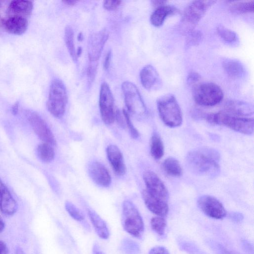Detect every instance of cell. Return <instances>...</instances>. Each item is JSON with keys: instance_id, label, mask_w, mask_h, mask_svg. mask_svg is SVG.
Instances as JSON below:
<instances>
[{"instance_id": "e0dca14e", "label": "cell", "mask_w": 254, "mask_h": 254, "mask_svg": "<svg viewBox=\"0 0 254 254\" xmlns=\"http://www.w3.org/2000/svg\"><path fill=\"white\" fill-rule=\"evenodd\" d=\"M107 156L115 173L120 176L124 175L127 168L122 152L115 145H109L106 149Z\"/></svg>"}, {"instance_id": "3957f363", "label": "cell", "mask_w": 254, "mask_h": 254, "mask_svg": "<svg viewBox=\"0 0 254 254\" xmlns=\"http://www.w3.org/2000/svg\"><path fill=\"white\" fill-rule=\"evenodd\" d=\"M157 106L159 116L162 122L170 127H176L181 125L183 116L181 108L172 94H168L157 99Z\"/></svg>"}, {"instance_id": "60d3db41", "label": "cell", "mask_w": 254, "mask_h": 254, "mask_svg": "<svg viewBox=\"0 0 254 254\" xmlns=\"http://www.w3.org/2000/svg\"><path fill=\"white\" fill-rule=\"evenodd\" d=\"M7 248L6 244L2 241H0V254H7Z\"/></svg>"}, {"instance_id": "6da1fadb", "label": "cell", "mask_w": 254, "mask_h": 254, "mask_svg": "<svg viewBox=\"0 0 254 254\" xmlns=\"http://www.w3.org/2000/svg\"><path fill=\"white\" fill-rule=\"evenodd\" d=\"M220 157L216 149L201 147L189 152L186 161L190 170L194 174L214 177L220 172Z\"/></svg>"}, {"instance_id": "277c9868", "label": "cell", "mask_w": 254, "mask_h": 254, "mask_svg": "<svg viewBox=\"0 0 254 254\" xmlns=\"http://www.w3.org/2000/svg\"><path fill=\"white\" fill-rule=\"evenodd\" d=\"M67 99V90L64 82L58 78L53 79L47 102L49 112L56 118H62L65 112Z\"/></svg>"}, {"instance_id": "f1b7e54d", "label": "cell", "mask_w": 254, "mask_h": 254, "mask_svg": "<svg viewBox=\"0 0 254 254\" xmlns=\"http://www.w3.org/2000/svg\"><path fill=\"white\" fill-rule=\"evenodd\" d=\"M150 225L152 230L158 236L163 237L165 235L167 223L164 217L156 216L152 217Z\"/></svg>"}, {"instance_id": "836d02e7", "label": "cell", "mask_w": 254, "mask_h": 254, "mask_svg": "<svg viewBox=\"0 0 254 254\" xmlns=\"http://www.w3.org/2000/svg\"><path fill=\"white\" fill-rule=\"evenodd\" d=\"M98 64L97 62H90L87 69L88 83L90 85L94 81L97 72Z\"/></svg>"}, {"instance_id": "4fadbf2b", "label": "cell", "mask_w": 254, "mask_h": 254, "mask_svg": "<svg viewBox=\"0 0 254 254\" xmlns=\"http://www.w3.org/2000/svg\"><path fill=\"white\" fill-rule=\"evenodd\" d=\"M197 203L201 211L209 217L221 219L226 215L222 203L213 196L203 195L198 198Z\"/></svg>"}, {"instance_id": "5bb4252c", "label": "cell", "mask_w": 254, "mask_h": 254, "mask_svg": "<svg viewBox=\"0 0 254 254\" xmlns=\"http://www.w3.org/2000/svg\"><path fill=\"white\" fill-rule=\"evenodd\" d=\"M108 37L109 33L106 29L93 33L89 36L87 44V53L90 62L98 61Z\"/></svg>"}, {"instance_id": "ac0fdd59", "label": "cell", "mask_w": 254, "mask_h": 254, "mask_svg": "<svg viewBox=\"0 0 254 254\" xmlns=\"http://www.w3.org/2000/svg\"><path fill=\"white\" fill-rule=\"evenodd\" d=\"M224 112L235 116L246 117L253 114L254 107L246 102L231 100L226 103Z\"/></svg>"}, {"instance_id": "603a6c76", "label": "cell", "mask_w": 254, "mask_h": 254, "mask_svg": "<svg viewBox=\"0 0 254 254\" xmlns=\"http://www.w3.org/2000/svg\"><path fill=\"white\" fill-rule=\"evenodd\" d=\"M163 168L169 175L173 177H180L183 171L179 161L173 157L166 159L163 164Z\"/></svg>"}, {"instance_id": "ffe728a7", "label": "cell", "mask_w": 254, "mask_h": 254, "mask_svg": "<svg viewBox=\"0 0 254 254\" xmlns=\"http://www.w3.org/2000/svg\"><path fill=\"white\" fill-rule=\"evenodd\" d=\"M0 209L8 215L14 214L17 209V204L7 188L0 192Z\"/></svg>"}, {"instance_id": "d590c367", "label": "cell", "mask_w": 254, "mask_h": 254, "mask_svg": "<svg viewBox=\"0 0 254 254\" xmlns=\"http://www.w3.org/2000/svg\"><path fill=\"white\" fill-rule=\"evenodd\" d=\"M121 0H105L103 2V7L109 11H112L116 9L121 4Z\"/></svg>"}, {"instance_id": "4316f807", "label": "cell", "mask_w": 254, "mask_h": 254, "mask_svg": "<svg viewBox=\"0 0 254 254\" xmlns=\"http://www.w3.org/2000/svg\"><path fill=\"white\" fill-rule=\"evenodd\" d=\"M216 31L220 38L229 44H235L239 41L238 36L236 32L222 25H218Z\"/></svg>"}, {"instance_id": "74e56055", "label": "cell", "mask_w": 254, "mask_h": 254, "mask_svg": "<svg viewBox=\"0 0 254 254\" xmlns=\"http://www.w3.org/2000/svg\"><path fill=\"white\" fill-rule=\"evenodd\" d=\"M148 254H170V253L164 247L156 246L152 248Z\"/></svg>"}, {"instance_id": "f546056e", "label": "cell", "mask_w": 254, "mask_h": 254, "mask_svg": "<svg viewBox=\"0 0 254 254\" xmlns=\"http://www.w3.org/2000/svg\"><path fill=\"white\" fill-rule=\"evenodd\" d=\"M121 251L123 254H139L138 245L129 239H125L121 244Z\"/></svg>"}, {"instance_id": "d6a6232c", "label": "cell", "mask_w": 254, "mask_h": 254, "mask_svg": "<svg viewBox=\"0 0 254 254\" xmlns=\"http://www.w3.org/2000/svg\"><path fill=\"white\" fill-rule=\"evenodd\" d=\"M201 33L198 31L193 30L187 34V46H191L197 45L201 39Z\"/></svg>"}, {"instance_id": "f907efd6", "label": "cell", "mask_w": 254, "mask_h": 254, "mask_svg": "<svg viewBox=\"0 0 254 254\" xmlns=\"http://www.w3.org/2000/svg\"><path fill=\"white\" fill-rule=\"evenodd\" d=\"M83 39V36L82 33H80L78 35V39L79 41H81Z\"/></svg>"}, {"instance_id": "83f0119b", "label": "cell", "mask_w": 254, "mask_h": 254, "mask_svg": "<svg viewBox=\"0 0 254 254\" xmlns=\"http://www.w3.org/2000/svg\"><path fill=\"white\" fill-rule=\"evenodd\" d=\"M230 8L233 12L243 14L254 11V1H242L231 2Z\"/></svg>"}, {"instance_id": "d4e9b609", "label": "cell", "mask_w": 254, "mask_h": 254, "mask_svg": "<svg viewBox=\"0 0 254 254\" xmlns=\"http://www.w3.org/2000/svg\"><path fill=\"white\" fill-rule=\"evenodd\" d=\"M64 40L72 60L76 62L77 58L74 43V32L72 27L69 25L65 28Z\"/></svg>"}, {"instance_id": "52a82bcc", "label": "cell", "mask_w": 254, "mask_h": 254, "mask_svg": "<svg viewBox=\"0 0 254 254\" xmlns=\"http://www.w3.org/2000/svg\"><path fill=\"white\" fill-rule=\"evenodd\" d=\"M216 1L194 0L185 9L181 23V28L185 34L194 30V28L206 11Z\"/></svg>"}, {"instance_id": "cb8c5ba5", "label": "cell", "mask_w": 254, "mask_h": 254, "mask_svg": "<svg viewBox=\"0 0 254 254\" xmlns=\"http://www.w3.org/2000/svg\"><path fill=\"white\" fill-rule=\"evenodd\" d=\"M150 153L156 160L162 157L164 153V147L162 140L157 133H154L150 140Z\"/></svg>"}, {"instance_id": "e575fe53", "label": "cell", "mask_w": 254, "mask_h": 254, "mask_svg": "<svg viewBox=\"0 0 254 254\" xmlns=\"http://www.w3.org/2000/svg\"><path fill=\"white\" fill-rule=\"evenodd\" d=\"M200 75L196 72H190L187 77V83L192 86L199 82Z\"/></svg>"}, {"instance_id": "484cf974", "label": "cell", "mask_w": 254, "mask_h": 254, "mask_svg": "<svg viewBox=\"0 0 254 254\" xmlns=\"http://www.w3.org/2000/svg\"><path fill=\"white\" fill-rule=\"evenodd\" d=\"M37 153L39 159L45 163H49L53 160L55 154L52 146L46 143L38 146Z\"/></svg>"}, {"instance_id": "f35d334b", "label": "cell", "mask_w": 254, "mask_h": 254, "mask_svg": "<svg viewBox=\"0 0 254 254\" xmlns=\"http://www.w3.org/2000/svg\"><path fill=\"white\" fill-rule=\"evenodd\" d=\"M112 58V52L111 50L109 51L107 53L106 57L104 59L103 66L105 70H107L110 66V64Z\"/></svg>"}, {"instance_id": "7c38bea8", "label": "cell", "mask_w": 254, "mask_h": 254, "mask_svg": "<svg viewBox=\"0 0 254 254\" xmlns=\"http://www.w3.org/2000/svg\"><path fill=\"white\" fill-rule=\"evenodd\" d=\"M29 18L28 15L19 11L7 12L2 24L8 33L20 35L27 30Z\"/></svg>"}, {"instance_id": "8d00e7d4", "label": "cell", "mask_w": 254, "mask_h": 254, "mask_svg": "<svg viewBox=\"0 0 254 254\" xmlns=\"http://www.w3.org/2000/svg\"><path fill=\"white\" fill-rule=\"evenodd\" d=\"M115 120L117 121V124L122 127H125L126 122L123 112L120 110H118L115 112Z\"/></svg>"}, {"instance_id": "681fc988", "label": "cell", "mask_w": 254, "mask_h": 254, "mask_svg": "<svg viewBox=\"0 0 254 254\" xmlns=\"http://www.w3.org/2000/svg\"><path fill=\"white\" fill-rule=\"evenodd\" d=\"M94 254H104L102 251L98 250L97 248L96 249L94 248Z\"/></svg>"}, {"instance_id": "c3c4849f", "label": "cell", "mask_w": 254, "mask_h": 254, "mask_svg": "<svg viewBox=\"0 0 254 254\" xmlns=\"http://www.w3.org/2000/svg\"><path fill=\"white\" fill-rule=\"evenodd\" d=\"M82 53V48L81 47H79L77 49L76 53L77 58L79 57Z\"/></svg>"}, {"instance_id": "9c48e42d", "label": "cell", "mask_w": 254, "mask_h": 254, "mask_svg": "<svg viewBox=\"0 0 254 254\" xmlns=\"http://www.w3.org/2000/svg\"><path fill=\"white\" fill-rule=\"evenodd\" d=\"M99 108L101 117L106 125L112 124L115 120L114 97L109 85L103 82L99 94Z\"/></svg>"}, {"instance_id": "f6af8a7d", "label": "cell", "mask_w": 254, "mask_h": 254, "mask_svg": "<svg viewBox=\"0 0 254 254\" xmlns=\"http://www.w3.org/2000/svg\"><path fill=\"white\" fill-rule=\"evenodd\" d=\"M6 188H7V187L2 182V181L0 179V192L5 190Z\"/></svg>"}, {"instance_id": "ba28073f", "label": "cell", "mask_w": 254, "mask_h": 254, "mask_svg": "<svg viewBox=\"0 0 254 254\" xmlns=\"http://www.w3.org/2000/svg\"><path fill=\"white\" fill-rule=\"evenodd\" d=\"M122 89L129 112L138 116L145 114L146 107L136 86L133 83L126 81L122 83Z\"/></svg>"}, {"instance_id": "ee69618b", "label": "cell", "mask_w": 254, "mask_h": 254, "mask_svg": "<svg viewBox=\"0 0 254 254\" xmlns=\"http://www.w3.org/2000/svg\"><path fill=\"white\" fill-rule=\"evenodd\" d=\"M63 2L67 5H73L77 2V1L74 0H64Z\"/></svg>"}, {"instance_id": "4dcf8cb0", "label": "cell", "mask_w": 254, "mask_h": 254, "mask_svg": "<svg viewBox=\"0 0 254 254\" xmlns=\"http://www.w3.org/2000/svg\"><path fill=\"white\" fill-rule=\"evenodd\" d=\"M65 207L68 214L75 220L82 221L84 219V216L80 210L74 204L69 201L65 203Z\"/></svg>"}, {"instance_id": "ab89813d", "label": "cell", "mask_w": 254, "mask_h": 254, "mask_svg": "<svg viewBox=\"0 0 254 254\" xmlns=\"http://www.w3.org/2000/svg\"><path fill=\"white\" fill-rule=\"evenodd\" d=\"M230 218L234 222H240L243 219V216L241 213L233 212L229 215Z\"/></svg>"}, {"instance_id": "5b68a950", "label": "cell", "mask_w": 254, "mask_h": 254, "mask_svg": "<svg viewBox=\"0 0 254 254\" xmlns=\"http://www.w3.org/2000/svg\"><path fill=\"white\" fill-rule=\"evenodd\" d=\"M192 96L195 102L203 106H213L219 103L224 94L221 87L210 82H199L192 86Z\"/></svg>"}, {"instance_id": "bcb514c9", "label": "cell", "mask_w": 254, "mask_h": 254, "mask_svg": "<svg viewBox=\"0 0 254 254\" xmlns=\"http://www.w3.org/2000/svg\"><path fill=\"white\" fill-rule=\"evenodd\" d=\"M15 254H25L23 250L20 247H17L15 251Z\"/></svg>"}, {"instance_id": "7bdbcfd3", "label": "cell", "mask_w": 254, "mask_h": 254, "mask_svg": "<svg viewBox=\"0 0 254 254\" xmlns=\"http://www.w3.org/2000/svg\"><path fill=\"white\" fill-rule=\"evenodd\" d=\"M18 107H19V102H16L12 106V108H11V112H12V114L15 115L17 114V113L18 112Z\"/></svg>"}, {"instance_id": "7dc6e473", "label": "cell", "mask_w": 254, "mask_h": 254, "mask_svg": "<svg viewBox=\"0 0 254 254\" xmlns=\"http://www.w3.org/2000/svg\"><path fill=\"white\" fill-rule=\"evenodd\" d=\"M4 228V223L1 218L0 217V233L2 232Z\"/></svg>"}, {"instance_id": "7a4b0ae2", "label": "cell", "mask_w": 254, "mask_h": 254, "mask_svg": "<svg viewBox=\"0 0 254 254\" xmlns=\"http://www.w3.org/2000/svg\"><path fill=\"white\" fill-rule=\"evenodd\" d=\"M206 119L212 124L224 126L245 134L251 135L254 132L253 118L235 116L223 111L208 114Z\"/></svg>"}, {"instance_id": "d6986e66", "label": "cell", "mask_w": 254, "mask_h": 254, "mask_svg": "<svg viewBox=\"0 0 254 254\" xmlns=\"http://www.w3.org/2000/svg\"><path fill=\"white\" fill-rule=\"evenodd\" d=\"M177 11L178 9L176 7L170 5L165 4L159 6L151 14L150 22L153 26L159 27L163 24L166 17Z\"/></svg>"}, {"instance_id": "7402d4cb", "label": "cell", "mask_w": 254, "mask_h": 254, "mask_svg": "<svg viewBox=\"0 0 254 254\" xmlns=\"http://www.w3.org/2000/svg\"><path fill=\"white\" fill-rule=\"evenodd\" d=\"M88 214L98 236L103 239H108L109 231L105 222L93 210L88 209Z\"/></svg>"}, {"instance_id": "44dd1931", "label": "cell", "mask_w": 254, "mask_h": 254, "mask_svg": "<svg viewBox=\"0 0 254 254\" xmlns=\"http://www.w3.org/2000/svg\"><path fill=\"white\" fill-rule=\"evenodd\" d=\"M222 66L226 73L231 77H241L245 74L244 65L239 61L227 59L223 61Z\"/></svg>"}, {"instance_id": "9a60e30c", "label": "cell", "mask_w": 254, "mask_h": 254, "mask_svg": "<svg viewBox=\"0 0 254 254\" xmlns=\"http://www.w3.org/2000/svg\"><path fill=\"white\" fill-rule=\"evenodd\" d=\"M88 173L92 180L98 185L109 187L112 182L111 176L107 169L98 161L91 162L88 166Z\"/></svg>"}, {"instance_id": "8fae6325", "label": "cell", "mask_w": 254, "mask_h": 254, "mask_svg": "<svg viewBox=\"0 0 254 254\" xmlns=\"http://www.w3.org/2000/svg\"><path fill=\"white\" fill-rule=\"evenodd\" d=\"M26 117L35 133L41 140L52 146L56 145L54 135L45 121L38 113L28 111Z\"/></svg>"}, {"instance_id": "1f68e13d", "label": "cell", "mask_w": 254, "mask_h": 254, "mask_svg": "<svg viewBox=\"0 0 254 254\" xmlns=\"http://www.w3.org/2000/svg\"><path fill=\"white\" fill-rule=\"evenodd\" d=\"M122 112L125 117L126 126L128 128L131 136L134 139L137 138L139 136V132L132 123L128 112L125 109Z\"/></svg>"}, {"instance_id": "b9f144b4", "label": "cell", "mask_w": 254, "mask_h": 254, "mask_svg": "<svg viewBox=\"0 0 254 254\" xmlns=\"http://www.w3.org/2000/svg\"><path fill=\"white\" fill-rule=\"evenodd\" d=\"M167 2V1L166 0H152V3L154 6L156 7V8L166 4L165 3Z\"/></svg>"}, {"instance_id": "2e32d148", "label": "cell", "mask_w": 254, "mask_h": 254, "mask_svg": "<svg viewBox=\"0 0 254 254\" xmlns=\"http://www.w3.org/2000/svg\"><path fill=\"white\" fill-rule=\"evenodd\" d=\"M141 84L147 90L157 89L161 85V81L156 69L150 64L144 66L140 72Z\"/></svg>"}, {"instance_id": "8992f818", "label": "cell", "mask_w": 254, "mask_h": 254, "mask_svg": "<svg viewBox=\"0 0 254 254\" xmlns=\"http://www.w3.org/2000/svg\"><path fill=\"white\" fill-rule=\"evenodd\" d=\"M122 223L128 233L138 239L142 238L144 231L143 221L138 209L129 200L123 203Z\"/></svg>"}, {"instance_id": "30bf717a", "label": "cell", "mask_w": 254, "mask_h": 254, "mask_svg": "<svg viewBox=\"0 0 254 254\" xmlns=\"http://www.w3.org/2000/svg\"><path fill=\"white\" fill-rule=\"evenodd\" d=\"M146 186L144 190L152 198L168 202L169 194L164 184L157 175L153 171H145L143 176Z\"/></svg>"}]
</instances>
